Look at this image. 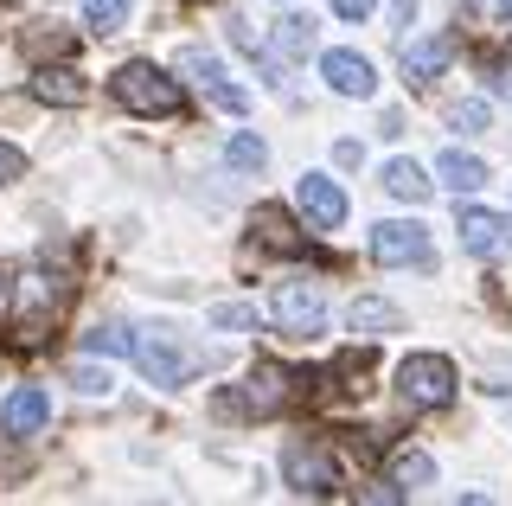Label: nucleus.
<instances>
[{"label":"nucleus","mask_w":512,"mask_h":506,"mask_svg":"<svg viewBox=\"0 0 512 506\" xmlns=\"http://www.w3.org/2000/svg\"><path fill=\"white\" fill-rule=\"evenodd\" d=\"M333 161H340V167H359V141H333Z\"/></svg>","instance_id":"2f4dec72"},{"label":"nucleus","mask_w":512,"mask_h":506,"mask_svg":"<svg viewBox=\"0 0 512 506\" xmlns=\"http://www.w3.org/2000/svg\"><path fill=\"white\" fill-rule=\"evenodd\" d=\"M71 33H58V26H52V33H45V26H32V33H26V58H45V52H52V58H71Z\"/></svg>","instance_id":"393cba45"},{"label":"nucleus","mask_w":512,"mask_h":506,"mask_svg":"<svg viewBox=\"0 0 512 506\" xmlns=\"http://www.w3.org/2000/svg\"><path fill=\"white\" fill-rule=\"evenodd\" d=\"M109 97H116L128 116H160V122L186 116V90H180V77H167L160 65H148V58H128V65L109 77Z\"/></svg>","instance_id":"f03ea898"},{"label":"nucleus","mask_w":512,"mask_h":506,"mask_svg":"<svg viewBox=\"0 0 512 506\" xmlns=\"http://www.w3.org/2000/svg\"><path fill=\"white\" fill-rule=\"evenodd\" d=\"M269 314H276V327L288 340H314L320 327H327V302H320L314 282H282L276 302H269Z\"/></svg>","instance_id":"0eeeda50"},{"label":"nucleus","mask_w":512,"mask_h":506,"mask_svg":"<svg viewBox=\"0 0 512 506\" xmlns=\"http://www.w3.org/2000/svg\"><path fill=\"white\" fill-rule=\"evenodd\" d=\"M436 173H442V186H448L455 199H461V193H480V186H487V161H474V154H461V148H448Z\"/></svg>","instance_id":"6ab92c4d"},{"label":"nucleus","mask_w":512,"mask_h":506,"mask_svg":"<svg viewBox=\"0 0 512 506\" xmlns=\"http://www.w3.org/2000/svg\"><path fill=\"white\" fill-rule=\"evenodd\" d=\"M455 231H461V250H468V257H506L512 250V218L487 212V205H461Z\"/></svg>","instance_id":"6e6552de"},{"label":"nucleus","mask_w":512,"mask_h":506,"mask_svg":"<svg viewBox=\"0 0 512 506\" xmlns=\"http://www.w3.org/2000/svg\"><path fill=\"white\" fill-rule=\"evenodd\" d=\"M487 84H493V97H512V65L506 58H487Z\"/></svg>","instance_id":"7c9ffc66"},{"label":"nucleus","mask_w":512,"mask_h":506,"mask_svg":"<svg viewBox=\"0 0 512 506\" xmlns=\"http://www.w3.org/2000/svg\"><path fill=\"white\" fill-rule=\"evenodd\" d=\"M71 385H77V391H90V398H96V391H109V385H116V378H109V366L96 372L90 359H84V366H71Z\"/></svg>","instance_id":"cd10ccee"},{"label":"nucleus","mask_w":512,"mask_h":506,"mask_svg":"<svg viewBox=\"0 0 512 506\" xmlns=\"http://www.w3.org/2000/svg\"><path fill=\"white\" fill-rule=\"evenodd\" d=\"M32 97L39 103H52V109H77V103H90V84L77 77L71 65H39V77H32Z\"/></svg>","instance_id":"dca6fc26"},{"label":"nucleus","mask_w":512,"mask_h":506,"mask_svg":"<svg viewBox=\"0 0 512 506\" xmlns=\"http://www.w3.org/2000/svg\"><path fill=\"white\" fill-rule=\"evenodd\" d=\"M384 193L423 205L429 193H436V180H423V167H416V161H391V167H384Z\"/></svg>","instance_id":"aec40b11"},{"label":"nucleus","mask_w":512,"mask_h":506,"mask_svg":"<svg viewBox=\"0 0 512 506\" xmlns=\"http://www.w3.org/2000/svg\"><path fill=\"white\" fill-rule=\"evenodd\" d=\"M500 13H506V20H512V0H500Z\"/></svg>","instance_id":"473e14b6"},{"label":"nucleus","mask_w":512,"mask_h":506,"mask_svg":"<svg viewBox=\"0 0 512 506\" xmlns=\"http://www.w3.org/2000/svg\"><path fill=\"white\" fill-rule=\"evenodd\" d=\"M372 7H378V0H333V13H340L346 26H365V20H372Z\"/></svg>","instance_id":"c756f323"},{"label":"nucleus","mask_w":512,"mask_h":506,"mask_svg":"<svg viewBox=\"0 0 512 506\" xmlns=\"http://www.w3.org/2000/svg\"><path fill=\"white\" fill-rule=\"evenodd\" d=\"M295 199H301V212H308L314 231H340L346 225V193L327 180V173H301V180H295Z\"/></svg>","instance_id":"9b49d317"},{"label":"nucleus","mask_w":512,"mask_h":506,"mask_svg":"<svg viewBox=\"0 0 512 506\" xmlns=\"http://www.w3.org/2000/svg\"><path fill=\"white\" fill-rule=\"evenodd\" d=\"M250 231H256V250H269V257H308V237L295 231L288 205H256Z\"/></svg>","instance_id":"f8f14e48"},{"label":"nucleus","mask_w":512,"mask_h":506,"mask_svg":"<svg viewBox=\"0 0 512 506\" xmlns=\"http://www.w3.org/2000/svg\"><path fill=\"white\" fill-rule=\"evenodd\" d=\"M84 353H96V359H116V353H135V327H96V334L84 340Z\"/></svg>","instance_id":"5701e85b"},{"label":"nucleus","mask_w":512,"mask_h":506,"mask_svg":"<svg viewBox=\"0 0 512 506\" xmlns=\"http://www.w3.org/2000/svg\"><path fill=\"white\" fill-rule=\"evenodd\" d=\"M455 52H461V39L455 33H436V39H416V45H404V84H436V77L455 65Z\"/></svg>","instance_id":"ddd939ff"},{"label":"nucleus","mask_w":512,"mask_h":506,"mask_svg":"<svg viewBox=\"0 0 512 506\" xmlns=\"http://www.w3.org/2000/svg\"><path fill=\"white\" fill-rule=\"evenodd\" d=\"M52 423V391L45 385H20L7 404H0V430L7 436H39Z\"/></svg>","instance_id":"4468645a"},{"label":"nucleus","mask_w":512,"mask_h":506,"mask_svg":"<svg viewBox=\"0 0 512 506\" xmlns=\"http://www.w3.org/2000/svg\"><path fill=\"white\" fill-rule=\"evenodd\" d=\"M212 327H224V334H244V327H256V308L250 302H218L212 308Z\"/></svg>","instance_id":"bb28decb"},{"label":"nucleus","mask_w":512,"mask_h":506,"mask_svg":"<svg viewBox=\"0 0 512 506\" xmlns=\"http://www.w3.org/2000/svg\"><path fill=\"white\" fill-rule=\"evenodd\" d=\"M58 308H64V282L52 289L45 276H26V314L13 321V346H39L45 334H52Z\"/></svg>","instance_id":"1a4fd4ad"},{"label":"nucleus","mask_w":512,"mask_h":506,"mask_svg":"<svg viewBox=\"0 0 512 506\" xmlns=\"http://www.w3.org/2000/svg\"><path fill=\"white\" fill-rule=\"evenodd\" d=\"M180 65H186L192 77H199V90H205V97H212V103L224 109V116H244V109H250V90H237V84H231V71H224L212 52L186 45V52H180Z\"/></svg>","instance_id":"9d476101"},{"label":"nucleus","mask_w":512,"mask_h":506,"mask_svg":"<svg viewBox=\"0 0 512 506\" xmlns=\"http://www.w3.org/2000/svg\"><path fill=\"white\" fill-rule=\"evenodd\" d=\"M448 129H455V135H487V103H480V97L455 103V109H448Z\"/></svg>","instance_id":"a878e982"},{"label":"nucleus","mask_w":512,"mask_h":506,"mask_svg":"<svg viewBox=\"0 0 512 506\" xmlns=\"http://www.w3.org/2000/svg\"><path fill=\"white\" fill-rule=\"evenodd\" d=\"M128 7H135V0H84L90 33L96 39H103V33H122V26H128Z\"/></svg>","instance_id":"4be33fe9"},{"label":"nucleus","mask_w":512,"mask_h":506,"mask_svg":"<svg viewBox=\"0 0 512 506\" xmlns=\"http://www.w3.org/2000/svg\"><path fill=\"white\" fill-rule=\"evenodd\" d=\"M391 481L404 487V494H416V487L436 481V462H429L423 449H391Z\"/></svg>","instance_id":"412c9836"},{"label":"nucleus","mask_w":512,"mask_h":506,"mask_svg":"<svg viewBox=\"0 0 512 506\" xmlns=\"http://www.w3.org/2000/svg\"><path fill=\"white\" fill-rule=\"evenodd\" d=\"M455 359L448 353H410L404 366H397V398L410 410H448L455 404Z\"/></svg>","instance_id":"7ed1b4c3"},{"label":"nucleus","mask_w":512,"mask_h":506,"mask_svg":"<svg viewBox=\"0 0 512 506\" xmlns=\"http://www.w3.org/2000/svg\"><path fill=\"white\" fill-rule=\"evenodd\" d=\"M269 52L308 58V52H314V20H308V13H282V20L269 26Z\"/></svg>","instance_id":"a211bd4d"},{"label":"nucleus","mask_w":512,"mask_h":506,"mask_svg":"<svg viewBox=\"0 0 512 506\" xmlns=\"http://www.w3.org/2000/svg\"><path fill=\"white\" fill-rule=\"evenodd\" d=\"M13 180H26V154L13 141H0V186H13Z\"/></svg>","instance_id":"c85d7f7f"},{"label":"nucleus","mask_w":512,"mask_h":506,"mask_svg":"<svg viewBox=\"0 0 512 506\" xmlns=\"http://www.w3.org/2000/svg\"><path fill=\"white\" fill-rule=\"evenodd\" d=\"M282 474H288V487H295L301 500H340L346 494V474H340L327 442H295V449L282 455Z\"/></svg>","instance_id":"39448f33"},{"label":"nucleus","mask_w":512,"mask_h":506,"mask_svg":"<svg viewBox=\"0 0 512 506\" xmlns=\"http://www.w3.org/2000/svg\"><path fill=\"white\" fill-rule=\"evenodd\" d=\"M372 257L384 270H436L429 231L416 225V218H384V225H372Z\"/></svg>","instance_id":"423d86ee"},{"label":"nucleus","mask_w":512,"mask_h":506,"mask_svg":"<svg viewBox=\"0 0 512 506\" xmlns=\"http://www.w3.org/2000/svg\"><path fill=\"white\" fill-rule=\"evenodd\" d=\"M346 321H352V334H397V327H404V308L378 302V295H359V302L346 308Z\"/></svg>","instance_id":"f3484780"},{"label":"nucleus","mask_w":512,"mask_h":506,"mask_svg":"<svg viewBox=\"0 0 512 506\" xmlns=\"http://www.w3.org/2000/svg\"><path fill=\"white\" fill-rule=\"evenodd\" d=\"M141 366V378H148L154 391H180L199 366H212L205 353H192V346H180L173 334H135V353H128Z\"/></svg>","instance_id":"20e7f679"},{"label":"nucleus","mask_w":512,"mask_h":506,"mask_svg":"<svg viewBox=\"0 0 512 506\" xmlns=\"http://www.w3.org/2000/svg\"><path fill=\"white\" fill-rule=\"evenodd\" d=\"M224 161H231L237 173H256V167L269 161V148H263L256 135H231V141H224Z\"/></svg>","instance_id":"b1692460"},{"label":"nucleus","mask_w":512,"mask_h":506,"mask_svg":"<svg viewBox=\"0 0 512 506\" xmlns=\"http://www.w3.org/2000/svg\"><path fill=\"white\" fill-rule=\"evenodd\" d=\"M320 77H327L340 97H372V90H378V71H372L365 52H327V58H320Z\"/></svg>","instance_id":"2eb2a0df"},{"label":"nucleus","mask_w":512,"mask_h":506,"mask_svg":"<svg viewBox=\"0 0 512 506\" xmlns=\"http://www.w3.org/2000/svg\"><path fill=\"white\" fill-rule=\"evenodd\" d=\"M301 385H308L301 372L276 366V359H256L244 385L218 391V417H256V423H269V417H282V410L301 398Z\"/></svg>","instance_id":"f257e3e1"}]
</instances>
